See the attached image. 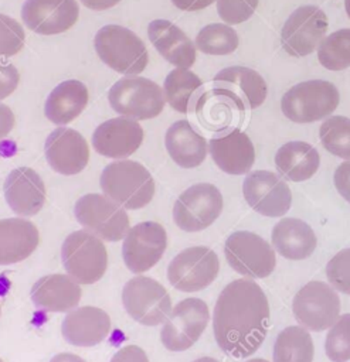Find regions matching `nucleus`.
<instances>
[{"label": "nucleus", "mask_w": 350, "mask_h": 362, "mask_svg": "<svg viewBox=\"0 0 350 362\" xmlns=\"http://www.w3.org/2000/svg\"><path fill=\"white\" fill-rule=\"evenodd\" d=\"M320 164L319 151L306 141H288L275 154V165L285 180L299 182L316 174Z\"/></svg>", "instance_id": "30"}, {"label": "nucleus", "mask_w": 350, "mask_h": 362, "mask_svg": "<svg viewBox=\"0 0 350 362\" xmlns=\"http://www.w3.org/2000/svg\"><path fill=\"white\" fill-rule=\"evenodd\" d=\"M14 127V113L7 106L0 103V141L13 130Z\"/></svg>", "instance_id": "43"}, {"label": "nucleus", "mask_w": 350, "mask_h": 362, "mask_svg": "<svg viewBox=\"0 0 350 362\" xmlns=\"http://www.w3.org/2000/svg\"><path fill=\"white\" fill-rule=\"evenodd\" d=\"M3 192L10 209L20 216L37 215L45 202V184L30 167H18L9 173Z\"/></svg>", "instance_id": "21"}, {"label": "nucleus", "mask_w": 350, "mask_h": 362, "mask_svg": "<svg viewBox=\"0 0 350 362\" xmlns=\"http://www.w3.org/2000/svg\"><path fill=\"white\" fill-rule=\"evenodd\" d=\"M323 147L344 160H350V119L346 116H330L319 129Z\"/></svg>", "instance_id": "35"}, {"label": "nucleus", "mask_w": 350, "mask_h": 362, "mask_svg": "<svg viewBox=\"0 0 350 362\" xmlns=\"http://www.w3.org/2000/svg\"><path fill=\"white\" fill-rule=\"evenodd\" d=\"M237 31L227 24H208L196 37V47L208 55H227L238 47Z\"/></svg>", "instance_id": "33"}, {"label": "nucleus", "mask_w": 350, "mask_h": 362, "mask_svg": "<svg viewBox=\"0 0 350 362\" xmlns=\"http://www.w3.org/2000/svg\"><path fill=\"white\" fill-rule=\"evenodd\" d=\"M334 187L339 194L350 202V160L339 164L334 171Z\"/></svg>", "instance_id": "41"}, {"label": "nucleus", "mask_w": 350, "mask_h": 362, "mask_svg": "<svg viewBox=\"0 0 350 362\" xmlns=\"http://www.w3.org/2000/svg\"><path fill=\"white\" fill-rule=\"evenodd\" d=\"M247 362H269V361L261 359V358H254V359H249V361H247Z\"/></svg>", "instance_id": "49"}, {"label": "nucleus", "mask_w": 350, "mask_h": 362, "mask_svg": "<svg viewBox=\"0 0 350 362\" xmlns=\"http://www.w3.org/2000/svg\"><path fill=\"white\" fill-rule=\"evenodd\" d=\"M339 102V90L332 82L312 79L286 90L281 100V109L295 123H312L333 113Z\"/></svg>", "instance_id": "6"}, {"label": "nucleus", "mask_w": 350, "mask_h": 362, "mask_svg": "<svg viewBox=\"0 0 350 362\" xmlns=\"http://www.w3.org/2000/svg\"><path fill=\"white\" fill-rule=\"evenodd\" d=\"M102 192L125 209H140L154 197V180L149 170L133 160L108 164L99 177Z\"/></svg>", "instance_id": "2"}, {"label": "nucleus", "mask_w": 350, "mask_h": 362, "mask_svg": "<svg viewBox=\"0 0 350 362\" xmlns=\"http://www.w3.org/2000/svg\"><path fill=\"white\" fill-rule=\"evenodd\" d=\"M20 74L11 62L0 61V100L10 96L18 86Z\"/></svg>", "instance_id": "40"}, {"label": "nucleus", "mask_w": 350, "mask_h": 362, "mask_svg": "<svg viewBox=\"0 0 350 362\" xmlns=\"http://www.w3.org/2000/svg\"><path fill=\"white\" fill-rule=\"evenodd\" d=\"M143 143V129L137 120L120 116L101 123L92 134L95 151L109 158H126Z\"/></svg>", "instance_id": "20"}, {"label": "nucleus", "mask_w": 350, "mask_h": 362, "mask_svg": "<svg viewBox=\"0 0 350 362\" xmlns=\"http://www.w3.org/2000/svg\"><path fill=\"white\" fill-rule=\"evenodd\" d=\"M0 314H1V307H0Z\"/></svg>", "instance_id": "50"}, {"label": "nucleus", "mask_w": 350, "mask_h": 362, "mask_svg": "<svg viewBox=\"0 0 350 362\" xmlns=\"http://www.w3.org/2000/svg\"><path fill=\"white\" fill-rule=\"evenodd\" d=\"M272 245L285 259L302 260L313 253L317 239L305 221L283 218L272 229Z\"/></svg>", "instance_id": "28"}, {"label": "nucleus", "mask_w": 350, "mask_h": 362, "mask_svg": "<svg viewBox=\"0 0 350 362\" xmlns=\"http://www.w3.org/2000/svg\"><path fill=\"white\" fill-rule=\"evenodd\" d=\"M324 351L332 362L350 359V314L340 315L327 332Z\"/></svg>", "instance_id": "36"}, {"label": "nucleus", "mask_w": 350, "mask_h": 362, "mask_svg": "<svg viewBox=\"0 0 350 362\" xmlns=\"http://www.w3.org/2000/svg\"><path fill=\"white\" fill-rule=\"evenodd\" d=\"M292 311L296 321L307 329L323 331L339 318L340 298L323 281H309L293 297Z\"/></svg>", "instance_id": "13"}, {"label": "nucleus", "mask_w": 350, "mask_h": 362, "mask_svg": "<svg viewBox=\"0 0 350 362\" xmlns=\"http://www.w3.org/2000/svg\"><path fill=\"white\" fill-rule=\"evenodd\" d=\"M208 150L217 167L231 175L247 174L255 161L254 144L248 134L239 129H231L213 137Z\"/></svg>", "instance_id": "23"}, {"label": "nucleus", "mask_w": 350, "mask_h": 362, "mask_svg": "<svg viewBox=\"0 0 350 362\" xmlns=\"http://www.w3.org/2000/svg\"><path fill=\"white\" fill-rule=\"evenodd\" d=\"M313 354L312 337L303 327L283 328L273 344V362H312Z\"/></svg>", "instance_id": "32"}, {"label": "nucleus", "mask_w": 350, "mask_h": 362, "mask_svg": "<svg viewBox=\"0 0 350 362\" xmlns=\"http://www.w3.org/2000/svg\"><path fill=\"white\" fill-rule=\"evenodd\" d=\"M109 331V314L94 305L75 307L67 313L61 324V334L64 339L74 346H95L106 339Z\"/></svg>", "instance_id": "22"}, {"label": "nucleus", "mask_w": 350, "mask_h": 362, "mask_svg": "<svg viewBox=\"0 0 350 362\" xmlns=\"http://www.w3.org/2000/svg\"><path fill=\"white\" fill-rule=\"evenodd\" d=\"M193 362H218V361L214 358H210V356H201L198 359H194Z\"/></svg>", "instance_id": "47"}, {"label": "nucleus", "mask_w": 350, "mask_h": 362, "mask_svg": "<svg viewBox=\"0 0 350 362\" xmlns=\"http://www.w3.org/2000/svg\"><path fill=\"white\" fill-rule=\"evenodd\" d=\"M94 45L102 62L119 74L137 75L147 66L149 54L145 42L126 27L103 25L95 34Z\"/></svg>", "instance_id": "3"}, {"label": "nucleus", "mask_w": 350, "mask_h": 362, "mask_svg": "<svg viewBox=\"0 0 350 362\" xmlns=\"http://www.w3.org/2000/svg\"><path fill=\"white\" fill-rule=\"evenodd\" d=\"M203 82L191 71L186 68H176L170 71L164 79L166 102L180 113H190L196 110L201 99Z\"/></svg>", "instance_id": "31"}, {"label": "nucleus", "mask_w": 350, "mask_h": 362, "mask_svg": "<svg viewBox=\"0 0 350 362\" xmlns=\"http://www.w3.org/2000/svg\"><path fill=\"white\" fill-rule=\"evenodd\" d=\"M111 362H149V358L140 346L126 345L115 352Z\"/></svg>", "instance_id": "42"}, {"label": "nucleus", "mask_w": 350, "mask_h": 362, "mask_svg": "<svg viewBox=\"0 0 350 362\" xmlns=\"http://www.w3.org/2000/svg\"><path fill=\"white\" fill-rule=\"evenodd\" d=\"M50 362H86V361L82 359L81 356L75 355V354H71V352H61V354L54 355Z\"/></svg>", "instance_id": "46"}, {"label": "nucleus", "mask_w": 350, "mask_h": 362, "mask_svg": "<svg viewBox=\"0 0 350 362\" xmlns=\"http://www.w3.org/2000/svg\"><path fill=\"white\" fill-rule=\"evenodd\" d=\"M242 194L255 212L269 218L285 215L292 204V192L288 184L279 175L266 170L248 173L242 184Z\"/></svg>", "instance_id": "16"}, {"label": "nucleus", "mask_w": 350, "mask_h": 362, "mask_svg": "<svg viewBox=\"0 0 350 362\" xmlns=\"http://www.w3.org/2000/svg\"><path fill=\"white\" fill-rule=\"evenodd\" d=\"M35 308L47 313H68L78 307L81 287L68 274H47L40 277L30 290Z\"/></svg>", "instance_id": "24"}, {"label": "nucleus", "mask_w": 350, "mask_h": 362, "mask_svg": "<svg viewBox=\"0 0 350 362\" xmlns=\"http://www.w3.org/2000/svg\"><path fill=\"white\" fill-rule=\"evenodd\" d=\"M319 62L329 71H341L350 66V28L329 34L317 48Z\"/></svg>", "instance_id": "34"}, {"label": "nucleus", "mask_w": 350, "mask_h": 362, "mask_svg": "<svg viewBox=\"0 0 350 362\" xmlns=\"http://www.w3.org/2000/svg\"><path fill=\"white\" fill-rule=\"evenodd\" d=\"M78 16L77 0H26L21 7L24 24L41 35H55L69 30Z\"/></svg>", "instance_id": "19"}, {"label": "nucleus", "mask_w": 350, "mask_h": 362, "mask_svg": "<svg viewBox=\"0 0 350 362\" xmlns=\"http://www.w3.org/2000/svg\"><path fill=\"white\" fill-rule=\"evenodd\" d=\"M224 255L232 270L251 279L268 277L276 264L272 246L248 230L231 233L224 243Z\"/></svg>", "instance_id": "10"}, {"label": "nucleus", "mask_w": 350, "mask_h": 362, "mask_svg": "<svg viewBox=\"0 0 350 362\" xmlns=\"http://www.w3.org/2000/svg\"><path fill=\"white\" fill-rule=\"evenodd\" d=\"M326 276L333 288L350 296V247L337 252L327 262Z\"/></svg>", "instance_id": "38"}, {"label": "nucleus", "mask_w": 350, "mask_h": 362, "mask_svg": "<svg viewBox=\"0 0 350 362\" xmlns=\"http://www.w3.org/2000/svg\"><path fill=\"white\" fill-rule=\"evenodd\" d=\"M111 107L120 116L147 120L159 116L166 105L163 89L152 79L126 75L115 82L108 93Z\"/></svg>", "instance_id": "5"}, {"label": "nucleus", "mask_w": 350, "mask_h": 362, "mask_svg": "<svg viewBox=\"0 0 350 362\" xmlns=\"http://www.w3.org/2000/svg\"><path fill=\"white\" fill-rule=\"evenodd\" d=\"M344 7H346V13H347V16L350 18V0H344Z\"/></svg>", "instance_id": "48"}, {"label": "nucleus", "mask_w": 350, "mask_h": 362, "mask_svg": "<svg viewBox=\"0 0 350 362\" xmlns=\"http://www.w3.org/2000/svg\"><path fill=\"white\" fill-rule=\"evenodd\" d=\"M269 325V304L252 280L237 279L220 293L213 313L217 345L232 358L251 356L264 342Z\"/></svg>", "instance_id": "1"}, {"label": "nucleus", "mask_w": 350, "mask_h": 362, "mask_svg": "<svg viewBox=\"0 0 350 362\" xmlns=\"http://www.w3.org/2000/svg\"><path fill=\"white\" fill-rule=\"evenodd\" d=\"M220 189L208 182H198L184 189L173 205V221L184 232L208 228L222 211Z\"/></svg>", "instance_id": "11"}, {"label": "nucleus", "mask_w": 350, "mask_h": 362, "mask_svg": "<svg viewBox=\"0 0 350 362\" xmlns=\"http://www.w3.org/2000/svg\"><path fill=\"white\" fill-rule=\"evenodd\" d=\"M120 0H81V3L95 11H102L106 8H111L113 6H116Z\"/></svg>", "instance_id": "45"}, {"label": "nucleus", "mask_w": 350, "mask_h": 362, "mask_svg": "<svg viewBox=\"0 0 350 362\" xmlns=\"http://www.w3.org/2000/svg\"><path fill=\"white\" fill-rule=\"evenodd\" d=\"M259 0H217L220 18L228 24L247 21L258 7Z\"/></svg>", "instance_id": "39"}, {"label": "nucleus", "mask_w": 350, "mask_h": 362, "mask_svg": "<svg viewBox=\"0 0 350 362\" xmlns=\"http://www.w3.org/2000/svg\"><path fill=\"white\" fill-rule=\"evenodd\" d=\"M61 262L67 274L77 283L94 284L108 269V252L101 238L81 229L64 239Z\"/></svg>", "instance_id": "4"}, {"label": "nucleus", "mask_w": 350, "mask_h": 362, "mask_svg": "<svg viewBox=\"0 0 350 362\" xmlns=\"http://www.w3.org/2000/svg\"><path fill=\"white\" fill-rule=\"evenodd\" d=\"M88 103V89L77 79H68L57 85L48 95L44 106L45 117L54 124L62 126L78 117Z\"/></svg>", "instance_id": "29"}, {"label": "nucleus", "mask_w": 350, "mask_h": 362, "mask_svg": "<svg viewBox=\"0 0 350 362\" xmlns=\"http://www.w3.org/2000/svg\"><path fill=\"white\" fill-rule=\"evenodd\" d=\"M40 232L24 218L0 219V266L26 260L37 249Z\"/></svg>", "instance_id": "26"}, {"label": "nucleus", "mask_w": 350, "mask_h": 362, "mask_svg": "<svg viewBox=\"0 0 350 362\" xmlns=\"http://www.w3.org/2000/svg\"><path fill=\"white\" fill-rule=\"evenodd\" d=\"M166 247V229L157 222L145 221L132 226L125 235L122 257L132 273L142 274L162 259Z\"/></svg>", "instance_id": "15"}, {"label": "nucleus", "mask_w": 350, "mask_h": 362, "mask_svg": "<svg viewBox=\"0 0 350 362\" xmlns=\"http://www.w3.org/2000/svg\"><path fill=\"white\" fill-rule=\"evenodd\" d=\"M171 3L183 11H198L213 4L214 0H171Z\"/></svg>", "instance_id": "44"}, {"label": "nucleus", "mask_w": 350, "mask_h": 362, "mask_svg": "<svg viewBox=\"0 0 350 362\" xmlns=\"http://www.w3.org/2000/svg\"><path fill=\"white\" fill-rule=\"evenodd\" d=\"M0 362H3V361H1V359H0Z\"/></svg>", "instance_id": "51"}, {"label": "nucleus", "mask_w": 350, "mask_h": 362, "mask_svg": "<svg viewBox=\"0 0 350 362\" xmlns=\"http://www.w3.org/2000/svg\"><path fill=\"white\" fill-rule=\"evenodd\" d=\"M220 260L217 253L207 246H191L177 253L167 266L170 284L184 293L200 291L217 277Z\"/></svg>", "instance_id": "12"}, {"label": "nucleus", "mask_w": 350, "mask_h": 362, "mask_svg": "<svg viewBox=\"0 0 350 362\" xmlns=\"http://www.w3.org/2000/svg\"><path fill=\"white\" fill-rule=\"evenodd\" d=\"M147 35L157 52L177 68L188 69L196 61V45L171 21L153 20L147 25Z\"/></svg>", "instance_id": "25"}, {"label": "nucleus", "mask_w": 350, "mask_h": 362, "mask_svg": "<svg viewBox=\"0 0 350 362\" xmlns=\"http://www.w3.org/2000/svg\"><path fill=\"white\" fill-rule=\"evenodd\" d=\"M213 93L231 102L238 110L256 109L266 98V83L254 69L228 66L214 76Z\"/></svg>", "instance_id": "17"}, {"label": "nucleus", "mask_w": 350, "mask_h": 362, "mask_svg": "<svg viewBox=\"0 0 350 362\" xmlns=\"http://www.w3.org/2000/svg\"><path fill=\"white\" fill-rule=\"evenodd\" d=\"M44 153L50 167L61 175L79 174L89 160V147L84 136L62 126L47 136Z\"/></svg>", "instance_id": "18"}, {"label": "nucleus", "mask_w": 350, "mask_h": 362, "mask_svg": "<svg viewBox=\"0 0 350 362\" xmlns=\"http://www.w3.org/2000/svg\"><path fill=\"white\" fill-rule=\"evenodd\" d=\"M210 320L208 305L196 297L177 303L160 329L163 346L173 352H181L193 346L204 332Z\"/></svg>", "instance_id": "9"}, {"label": "nucleus", "mask_w": 350, "mask_h": 362, "mask_svg": "<svg viewBox=\"0 0 350 362\" xmlns=\"http://www.w3.org/2000/svg\"><path fill=\"white\" fill-rule=\"evenodd\" d=\"M122 304L136 322L146 327L163 324L173 308L166 288L147 276H136L125 283Z\"/></svg>", "instance_id": "8"}, {"label": "nucleus", "mask_w": 350, "mask_h": 362, "mask_svg": "<svg viewBox=\"0 0 350 362\" xmlns=\"http://www.w3.org/2000/svg\"><path fill=\"white\" fill-rule=\"evenodd\" d=\"M164 144L170 158L181 168L198 167L208 150L207 140L188 120L174 122L166 132Z\"/></svg>", "instance_id": "27"}, {"label": "nucleus", "mask_w": 350, "mask_h": 362, "mask_svg": "<svg viewBox=\"0 0 350 362\" xmlns=\"http://www.w3.org/2000/svg\"><path fill=\"white\" fill-rule=\"evenodd\" d=\"M326 31V14L316 6H302L285 21L281 31V44L289 55L302 58L320 45Z\"/></svg>", "instance_id": "14"}, {"label": "nucleus", "mask_w": 350, "mask_h": 362, "mask_svg": "<svg viewBox=\"0 0 350 362\" xmlns=\"http://www.w3.org/2000/svg\"><path fill=\"white\" fill-rule=\"evenodd\" d=\"M26 33L21 24L0 13V57H13L24 45Z\"/></svg>", "instance_id": "37"}, {"label": "nucleus", "mask_w": 350, "mask_h": 362, "mask_svg": "<svg viewBox=\"0 0 350 362\" xmlns=\"http://www.w3.org/2000/svg\"><path fill=\"white\" fill-rule=\"evenodd\" d=\"M74 215L85 230L109 242L123 239L130 229L125 208L105 194L91 192L78 198Z\"/></svg>", "instance_id": "7"}]
</instances>
